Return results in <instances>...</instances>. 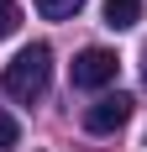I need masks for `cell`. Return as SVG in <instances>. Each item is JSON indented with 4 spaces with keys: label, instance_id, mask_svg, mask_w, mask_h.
Returning a JSON list of instances; mask_svg holds the SVG:
<instances>
[{
    "label": "cell",
    "instance_id": "cell-3",
    "mask_svg": "<svg viewBox=\"0 0 147 152\" xmlns=\"http://www.w3.org/2000/svg\"><path fill=\"white\" fill-rule=\"evenodd\" d=\"M126 121H132V94H100V100L84 110V131H95V137H110V131H121Z\"/></svg>",
    "mask_w": 147,
    "mask_h": 152
},
{
    "label": "cell",
    "instance_id": "cell-7",
    "mask_svg": "<svg viewBox=\"0 0 147 152\" xmlns=\"http://www.w3.org/2000/svg\"><path fill=\"white\" fill-rule=\"evenodd\" d=\"M16 142H21V126H16V115H11V110L0 105V152H5V147H16Z\"/></svg>",
    "mask_w": 147,
    "mask_h": 152
},
{
    "label": "cell",
    "instance_id": "cell-1",
    "mask_svg": "<svg viewBox=\"0 0 147 152\" xmlns=\"http://www.w3.org/2000/svg\"><path fill=\"white\" fill-rule=\"evenodd\" d=\"M47 79H53V47H47V42H32V47H21V53L5 63L0 84H5L11 100H26V105H32V100H42Z\"/></svg>",
    "mask_w": 147,
    "mask_h": 152
},
{
    "label": "cell",
    "instance_id": "cell-2",
    "mask_svg": "<svg viewBox=\"0 0 147 152\" xmlns=\"http://www.w3.org/2000/svg\"><path fill=\"white\" fill-rule=\"evenodd\" d=\"M116 68H121V58L110 47H84L74 58V89H105L116 79Z\"/></svg>",
    "mask_w": 147,
    "mask_h": 152
},
{
    "label": "cell",
    "instance_id": "cell-5",
    "mask_svg": "<svg viewBox=\"0 0 147 152\" xmlns=\"http://www.w3.org/2000/svg\"><path fill=\"white\" fill-rule=\"evenodd\" d=\"M37 5V16H47V21H74V16L84 11V0H32Z\"/></svg>",
    "mask_w": 147,
    "mask_h": 152
},
{
    "label": "cell",
    "instance_id": "cell-6",
    "mask_svg": "<svg viewBox=\"0 0 147 152\" xmlns=\"http://www.w3.org/2000/svg\"><path fill=\"white\" fill-rule=\"evenodd\" d=\"M16 26H21V5H16V0H0V42H5Z\"/></svg>",
    "mask_w": 147,
    "mask_h": 152
},
{
    "label": "cell",
    "instance_id": "cell-4",
    "mask_svg": "<svg viewBox=\"0 0 147 152\" xmlns=\"http://www.w3.org/2000/svg\"><path fill=\"white\" fill-rule=\"evenodd\" d=\"M100 16H105V26H110V31H126V26L142 21V0H105Z\"/></svg>",
    "mask_w": 147,
    "mask_h": 152
}]
</instances>
